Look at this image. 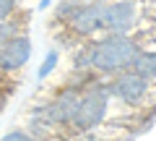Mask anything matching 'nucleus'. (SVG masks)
I'll use <instances>...</instances> for the list:
<instances>
[{"label":"nucleus","instance_id":"obj_1","mask_svg":"<svg viewBox=\"0 0 156 141\" xmlns=\"http://www.w3.org/2000/svg\"><path fill=\"white\" fill-rule=\"evenodd\" d=\"M156 32L138 34V37H115V34H99L94 39L83 42L70 50V65L65 81H109L115 76L130 71L135 58L143 50L156 47Z\"/></svg>","mask_w":156,"mask_h":141},{"label":"nucleus","instance_id":"obj_2","mask_svg":"<svg viewBox=\"0 0 156 141\" xmlns=\"http://www.w3.org/2000/svg\"><path fill=\"white\" fill-rule=\"evenodd\" d=\"M50 34L70 50L99 37L101 3H57L50 16Z\"/></svg>","mask_w":156,"mask_h":141},{"label":"nucleus","instance_id":"obj_3","mask_svg":"<svg viewBox=\"0 0 156 141\" xmlns=\"http://www.w3.org/2000/svg\"><path fill=\"white\" fill-rule=\"evenodd\" d=\"M104 84L112 99L120 102L122 107H128L130 113L156 118V84L135 76L133 71H125V73L104 81Z\"/></svg>","mask_w":156,"mask_h":141},{"label":"nucleus","instance_id":"obj_4","mask_svg":"<svg viewBox=\"0 0 156 141\" xmlns=\"http://www.w3.org/2000/svg\"><path fill=\"white\" fill-rule=\"evenodd\" d=\"M31 52H34V47H31L29 34H18V37L8 39L0 47V76L21 84V76L26 71L29 60H31Z\"/></svg>","mask_w":156,"mask_h":141},{"label":"nucleus","instance_id":"obj_5","mask_svg":"<svg viewBox=\"0 0 156 141\" xmlns=\"http://www.w3.org/2000/svg\"><path fill=\"white\" fill-rule=\"evenodd\" d=\"M140 131L133 128V125H125V123H107L99 125V128L89 131V133H81V136H68L70 141H135Z\"/></svg>","mask_w":156,"mask_h":141},{"label":"nucleus","instance_id":"obj_6","mask_svg":"<svg viewBox=\"0 0 156 141\" xmlns=\"http://www.w3.org/2000/svg\"><path fill=\"white\" fill-rule=\"evenodd\" d=\"M135 76H140V79L151 81V84H156V47H151V50H143L138 58H135L133 68H130Z\"/></svg>","mask_w":156,"mask_h":141},{"label":"nucleus","instance_id":"obj_7","mask_svg":"<svg viewBox=\"0 0 156 141\" xmlns=\"http://www.w3.org/2000/svg\"><path fill=\"white\" fill-rule=\"evenodd\" d=\"M23 11H26V6H21L16 0H0V26L8 24V21H13L16 16H21Z\"/></svg>","mask_w":156,"mask_h":141},{"label":"nucleus","instance_id":"obj_8","mask_svg":"<svg viewBox=\"0 0 156 141\" xmlns=\"http://www.w3.org/2000/svg\"><path fill=\"white\" fill-rule=\"evenodd\" d=\"M0 141H34V139H31V136H29L23 128H13V131H8V133L3 136Z\"/></svg>","mask_w":156,"mask_h":141},{"label":"nucleus","instance_id":"obj_9","mask_svg":"<svg viewBox=\"0 0 156 141\" xmlns=\"http://www.w3.org/2000/svg\"><path fill=\"white\" fill-rule=\"evenodd\" d=\"M13 91H16V89H0V115H3V110H5V105L11 102Z\"/></svg>","mask_w":156,"mask_h":141}]
</instances>
